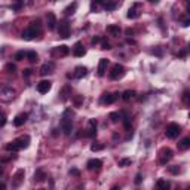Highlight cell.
Returning <instances> with one entry per match:
<instances>
[{
  "mask_svg": "<svg viewBox=\"0 0 190 190\" xmlns=\"http://www.w3.org/2000/svg\"><path fill=\"white\" fill-rule=\"evenodd\" d=\"M24 175H25L24 169H18V171L14 174V177H12V187H14V189H18V187L22 184Z\"/></svg>",
  "mask_w": 190,
  "mask_h": 190,
  "instance_id": "6",
  "label": "cell"
},
{
  "mask_svg": "<svg viewBox=\"0 0 190 190\" xmlns=\"http://www.w3.org/2000/svg\"><path fill=\"white\" fill-rule=\"evenodd\" d=\"M98 42H100V37H94V39H92V43H98Z\"/></svg>",
  "mask_w": 190,
  "mask_h": 190,
  "instance_id": "46",
  "label": "cell"
},
{
  "mask_svg": "<svg viewBox=\"0 0 190 190\" xmlns=\"http://www.w3.org/2000/svg\"><path fill=\"white\" fill-rule=\"evenodd\" d=\"M46 25L49 30H54L55 25H56V16H55L54 12H48L46 15Z\"/></svg>",
  "mask_w": 190,
  "mask_h": 190,
  "instance_id": "15",
  "label": "cell"
},
{
  "mask_svg": "<svg viewBox=\"0 0 190 190\" xmlns=\"http://www.w3.org/2000/svg\"><path fill=\"white\" fill-rule=\"evenodd\" d=\"M51 88H52V82L49 80H42L37 83V91L40 94H48L51 91Z\"/></svg>",
  "mask_w": 190,
  "mask_h": 190,
  "instance_id": "9",
  "label": "cell"
},
{
  "mask_svg": "<svg viewBox=\"0 0 190 190\" xmlns=\"http://www.w3.org/2000/svg\"><path fill=\"white\" fill-rule=\"evenodd\" d=\"M183 101H184L186 106H189V91H184V94H183Z\"/></svg>",
  "mask_w": 190,
  "mask_h": 190,
  "instance_id": "35",
  "label": "cell"
},
{
  "mask_svg": "<svg viewBox=\"0 0 190 190\" xmlns=\"http://www.w3.org/2000/svg\"><path fill=\"white\" fill-rule=\"evenodd\" d=\"M172 156H174V153H172V150L169 149V147H165V149H162V150H161V158H159V162H161V165H166V163L172 159Z\"/></svg>",
  "mask_w": 190,
  "mask_h": 190,
  "instance_id": "5",
  "label": "cell"
},
{
  "mask_svg": "<svg viewBox=\"0 0 190 190\" xmlns=\"http://www.w3.org/2000/svg\"><path fill=\"white\" fill-rule=\"evenodd\" d=\"M14 95H15V91L12 88H2V89H0V98H3L5 101L12 100Z\"/></svg>",
  "mask_w": 190,
  "mask_h": 190,
  "instance_id": "10",
  "label": "cell"
},
{
  "mask_svg": "<svg viewBox=\"0 0 190 190\" xmlns=\"http://www.w3.org/2000/svg\"><path fill=\"white\" fill-rule=\"evenodd\" d=\"M103 49H111L110 43H103Z\"/></svg>",
  "mask_w": 190,
  "mask_h": 190,
  "instance_id": "42",
  "label": "cell"
},
{
  "mask_svg": "<svg viewBox=\"0 0 190 190\" xmlns=\"http://www.w3.org/2000/svg\"><path fill=\"white\" fill-rule=\"evenodd\" d=\"M128 18H131V19H134V18H138V12H137L134 8L128 11Z\"/></svg>",
  "mask_w": 190,
  "mask_h": 190,
  "instance_id": "31",
  "label": "cell"
},
{
  "mask_svg": "<svg viewBox=\"0 0 190 190\" xmlns=\"http://www.w3.org/2000/svg\"><path fill=\"white\" fill-rule=\"evenodd\" d=\"M189 24H190L189 19H184V21H183V25H184V27H189Z\"/></svg>",
  "mask_w": 190,
  "mask_h": 190,
  "instance_id": "43",
  "label": "cell"
},
{
  "mask_svg": "<svg viewBox=\"0 0 190 190\" xmlns=\"http://www.w3.org/2000/svg\"><path fill=\"white\" fill-rule=\"evenodd\" d=\"M111 190H120V187H117V186H114V187H111Z\"/></svg>",
  "mask_w": 190,
  "mask_h": 190,
  "instance_id": "47",
  "label": "cell"
},
{
  "mask_svg": "<svg viewBox=\"0 0 190 190\" xmlns=\"http://www.w3.org/2000/svg\"><path fill=\"white\" fill-rule=\"evenodd\" d=\"M73 114L70 110H66L63 113V119H61V129L64 132V135H70L73 131Z\"/></svg>",
  "mask_w": 190,
  "mask_h": 190,
  "instance_id": "2",
  "label": "cell"
},
{
  "mask_svg": "<svg viewBox=\"0 0 190 190\" xmlns=\"http://www.w3.org/2000/svg\"><path fill=\"white\" fill-rule=\"evenodd\" d=\"M110 119H111V122H113V123L119 122V119H120V114H119V113H116V111H113V113H110Z\"/></svg>",
  "mask_w": 190,
  "mask_h": 190,
  "instance_id": "29",
  "label": "cell"
},
{
  "mask_svg": "<svg viewBox=\"0 0 190 190\" xmlns=\"http://www.w3.org/2000/svg\"><path fill=\"white\" fill-rule=\"evenodd\" d=\"M119 92H114V94H104V97L101 98V103L104 104H113L117 98H119Z\"/></svg>",
  "mask_w": 190,
  "mask_h": 190,
  "instance_id": "13",
  "label": "cell"
},
{
  "mask_svg": "<svg viewBox=\"0 0 190 190\" xmlns=\"http://www.w3.org/2000/svg\"><path fill=\"white\" fill-rule=\"evenodd\" d=\"M74 71H76V73H74V77H77V79H82L83 76H86V73H88V68L79 66V67H76V70H74Z\"/></svg>",
  "mask_w": 190,
  "mask_h": 190,
  "instance_id": "20",
  "label": "cell"
},
{
  "mask_svg": "<svg viewBox=\"0 0 190 190\" xmlns=\"http://www.w3.org/2000/svg\"><path fill=\"white\" fill-rule=\"evenodd\" d=\"M27 117H28L27 113H19V114H16L15 119H14V125L15 126H21V125H24V123L27 122Z\"/></svg>",
  "mask_w": 190,
  "mask_h": 190,
  "instance_id": "17",
  "label": "cell"
},
{
  "mask_svg": "<svg viewBox=\"0 0 190 190\" xmlns=\"http://www.w3.org/2000/svg\"><path fill=\"white\" fill-rule=\"evenodd\" d=\"M169 187H171V184L166 180H158V183H156V190H169Z\"/></svg>",
  "mask_w": 190,
  "mask_h": 190,
  "instance_id": "19",
  "label": "cell"
},
{
  "mask_svg": "<svg viewBox=\"0 0 190 190\" xmlns=\"http://www.w3.org/2000/svg\"><path fill=\"white\" fill-rule=\"evenodd\" d=\"M54 63H46V64H43L40 68V74L42 76H46V74H49V73H52L54 71Z\"/></svg>",
  "mask_w": 190,
  "mask_h": 190,
  "instance_id": "18",
  "label": "cell"
},
{
  "mask_svg": "<svg viewBox=\"0 0 190 190\" xmlns=\"http://www.w3.org/2000/svg\"><path fill=\"white\" fill-rule=\"evenodd\" d=\"M123 74H125V67L122 64H114L111 67V71H110V79L116 80V79H120Z\"/></svg>",
  "mask_w": 190,
  "mask_h": 190,
  "instance_id": "4",
  "label": "cell"
},
{
  "mask_svg": "<svg viewBox=\"0 0 190 190\" xmlns=\"http://www.w3.org/2000/svg\"><path fill=\"white\" fill-rule=\"evenodd\" d=\"M123 125H125V128L128 129V131H131V123H129V117L125 114L123 116Z\"/></svg>",
  "mask_w": 190,
  "mask_h": 190,
  "instance_id": "34",
  "label": "cell"
},
{
  "mask_svg": "<svg viewBox=\"0 0 190 190\" xmlns=\"http://www.w3.org/2000/svg\"><path fill=\"white\" fill-rule=\"evenodd\" d=\"M76 9H77V3H76V2H73V3H71V5H68L67 8H66V9H64V15H73L74 14V12H76Z\"/></svg>",
  "mask_w": 190,
  "mask_h": 190,
  "instance_id": "22",
  "label": "cell"
},
{
  "mask_svg": "<svg viewBox=\"0 0 190 190\" xmlns=\"http://www.w3.org/2000/svg\"><path fill=\"white\" fill-rule=\"evenodd\" d=\"M0 190H6V184L5 183H0Z\"/></svg>",
  "mask_w": 190,
  "mask_h": 190,
  "instance_id": "45",
  "label": "cell"
},
{
  "mask_svg": "<svg viewBox=\"0 0 190 190\" xmlns=\"http://www.w3.org/2000/svg\"><path fill=\"white\" fill-rule=\"evenodd\" d=\"M68 52H70L68 46H66V45H61V46H58V54L61 55V56H66V55H68Z\"/></svg>",
  "mask_w": 190,
  "mask_h": 190,
  "instance_id": "27",
  "label": "cell"
},
{
  "mask_svg": "<svg viewBox=\"0 0 190 190\" xmlns=\"http://www.w3.org/2000/svg\"><path fill=\"white\" fill-rule=\"evenodd\" d=\"M25 58H27L30 63H36V61H37V54H36L34 51H30V52L25 54Z\"/></svg>",
  "mask_w": 190,
  "mask_h": 190,
  "instance_id": "26",
  "label": "cell"
},
{
  "mask_svg": "<svg viewBox=\"0 0 190 190\" xmlns=\"http://www.w3.org/2000/svg\"><path fill=\"white\" fill-rule=\"evenodd\" d=\"M22 6V3H15V5H12V9H15V11H18L19 8Z\"/></svg>",
  "mask_w": 190,
  "mask_h": 190,
  "instance_id": "41",
  "label": "cell"
},
{
  "mask_svg": "<svg viewBox=\"0 0 190 190\" xmlns=\"http://www.w3.org/2000/svg\"><path fill=\"white\" fill-rule=\"evenodd\" d=\"M45 178H46V174H45V171L39 168V169H37V171L34 172V181L40 183V181H45Z\"/></svg>",
  "mask_w": 190,
  "mask_h": 190,
  "instance_id": "21",
  "label": "cell"
},
{
  "mask_svg": "<svg viewBox=\"0 0 190 190\" xmlns=\"http://www.w3.org/2000/svg\"><path fill=\"white\" fill-rule=\"evenodd\" d=\"M103 6H104V9H107V11H114L117 5H116L114 2H107V3H103Z\"/></svg>",
  "mask_w": 190,
  "mask_h": 190,
  "instance_id": "28",
  "label": "cell"
},
{
  "mask_svg": "<svg viewBox=\"0 0 190 190\" xmlns=\"http://www.w3.org/2000/svg\"><path fill=\"white\" fill-rule=\"evenodd\" d=\"M180 132H181V126L178 123H169L166 126L165 135L168 137V138H171V140H174V138H177V137L180 135Z\"/></svg>",
  "mask_w": 190,
  "mask_h": 190,
  "instance_id": "3",
  "label": "cell"
},
{
  "mask_svg": "<svg viewBox=\"0 0 190 190\" xmlns=\"http://www.w3.org/2000/svg\"><path fill=\"white\" fill-rule=\"evenodd\" d=\"M107 67H109V59L107 58H101L100 63H98V76H104L106 71H107Z\"/></svg>",
  "mask_w": 190,
  "mask_h": 190,
  "instance_id": "11",
  "label": "cell"
},
{
  "mask_svg": "<svg viewBox=\"0 0 190 190\" xmlns=\"http://www.w3.org/2000/svg\"><path fill=\"white\" fill-rule=\"evenodd\" d=\"M70 174H71V175H76V177H79V174H80V172H79L77 169H70Z\"/></svg>",
  "mask_w": 190,
  "mask_h": 190,
  "instance_id": "40",
  "label": "cell"
},
{
  "mask_svg": "<svg viewBox=\"0 0 190 190\" xmlns=\"http://www.w3.org/2000/svg\"><path fill=\"white\" fill-rule=\"evenodd\" d=\"M168 171H169L171 174H178V172H180V168H178V166H169Z\"/></svg>",
  "mask_w": 190,
  "mask_h": 190,
  "instance_id": "36",
  "label": "cell"
},
{
  "mask_svg": "<svg viewBox=\"0 0 190 190\" xmlns=\"http://www.w3.org/2000/svg\"><path fill=\"white\" fill-rule=\"evenodd\" d=\"M131 162H132L131 159H120V161L117 162V165H119V166H128V165H131Z\"/></svg>",
  "mask_w": 190,
  "mask_h": 190,
  "instance_id": "33",
  "label": "cell"
},
{
  "mask_svg": "<svg viewBox=\"0 0 190 190\" xmlns=\"http://www.w3.org/2000/svg\"><path fill=\"white\" fill-rule=\"evenodd\" d=\"M30 146V137L28 135H22L19 138H16L14 141H11L9 144H6L5 149L8 151H18V150H22V149H27Z\"/></svg>",
  "mask_w": 190,
  "mask_h": 190,
  "instance_id": "1",
  "label": "cell"
},
{
  "mask_svg": "<svg viewBox=\"0 0 190 190\" xmlns=\"http://www.w3.org/2000/svg\"><path fill=\"white\" fill-rule=\"evenodd\" d=\"M103 149H104V146L100 144V143H94V144L91 146V150H92V151H100V150H103Z\"/></svg>",
  "mask_w": 190,
  "mask_h": 190,
  "instance_id": "30",
  "label": "cell"
},
{
  "mask_svg": "<svg viewBox=\"0 0 190 190\" xmlns=\"http://www.w3.org/2000/svg\"><path fill=\"white\" fill-rule=\"evenodd\" d=\"M6 70H8V71H11V73H14L15 70H16V67H15V64H6Z\"/></svg>",
  "mask_w": 190,
  "mask_h": 190,
  "instance_id": "37",
  "label": "cell"
},
{
  "mask_svg": "<svg viewBox=\"0 0 190 190\" xmlns=\"http://www.w3.org/2000/svg\"><path fill=\"white\" fill-rule=\"evenodd\" d=\"M85 48H83V43L82 42H76L74 46H73V55L74 56H83L85 55Z\"/></svg>",
  "mask_w": 190,
  "mask_h": 190,
  "instance_id": "14",
  "label": "cell"
},
{
  "mask_svg": "<svg viewBox=\"0 0 190 190\" xmlns=\"http://www.w3.org/2000/svg\"><path fill=\"white\" fill-rule=\"evenodd\" d=\"M88 137H95L97 135V120L95 119H89V123H88V132H86Z\"/></svg>",
  "mask_w": 190,
  "mask_h": 190,
  "instance_id": "16",
  "label": "cell"
},
{
  "mask_svg": "<svg viewBox=\"0 0 190 190\" xmlns=\"http://www.w3.org/2000/svg\"><path fill=\"white\" fill-rule=\"evenodd\" d=\"M25 54H27V52H24V51H19V52H16V54H15V59H16V61H21V59H24V58H25Z\"/></svg>",
  "mask_w": 190,
  "mask_h": 190,
  "instance_id": "32",
  "label": "cell"
},
{
  "mask_svg": "<svg viewBox=\"0 0 190 190\" xmlns=\"http://www.w3.org/2000/svg\"><path fill=\"white\" fill-rule=\"evenodd\" d=\"M5 123H6V116H5V114H0V128L5 126Z\"/></svg>",
  "mask_w": 190,
  "mask_h": 190,
  "instance_id": "38",
  "label": "cell"
},
{
  "mask_svg": "<svg viewBox=\"0 0 190 190\" xmlns=\"http://www.w3.org/2000/svg\"><path fill=\"white\" fill-rule=\"evenodd\" d=\"M30 74H31V70H24V76H30Z\"/></svg>",
  "mask_w": 190,
  "mask_h": 190,
  "instance_id": "44",
  "label": "cell"
},
{
  "mask_svg": "<svg viewBox=\"0 0 190 190\" xmlns=\"http://www.w3.org/2000/svg\"><path fill=\"white\" fill-rule=\"evenodd\" d=\"M141 180H143L141 174H137V177H135V184H140V183H141Z\"/></svg>",
  "mask_w": 190,
  "mask_h": 190,
  "instance_id": "39",
  "label": "cell"
},
{
  "mask_svg": "<svg viewBox=\"0 0 190 190\" xmlns=\"http://www.w3.org/2000/svg\"><path fill=\"white\" fill-rule=\"evenodd\" d=\"M86 166H88V169H91V171H100L101 166H103V162H101L100 159H89L88 163H86Z\"/></svg>",
  "mask_w": 190,
  "mask_h": 190,
  "instance_id": "12",
  "label": "cell"
},
{
  "mask_svg": "<svg viewBox=\"0 0 190 190\" xmlns=\"http://www.w3.org/2000/svg\"><path fill=\"white\" fill-rule=\"evenodd\" d=\"M107 33H110L111 36H119L120 27L119 25H107Z\"/></svg>",
  "mask_w": 190,
  "mask_h": 190,
  "instance_id": "24",
  "label": "cell"
},
{
  "mask_svg": "<svg viewBox=\"0 0 190 190\" xmlns=\"http://www.w3.org/2000/svg\"><path fill=\"white\" fill-rule=\"evenodd\" d=\"M135 94H137L135 91H129V89H128V91H125V92L122 94V98L125 100V101H129V100L135 98Z\"/></svg>",
  "mask_w": 190,
  "mask_h": 190,
  "instance_id": "25",
  "label": "cell"
},
{
  "mask_svg": "<svg viewBox=\"0 0 190 190\" xmlns=\"http://www.w3.org/2000/svg\"><path fill=\"white\" fill-rule=\"evenodd\" d=\"M189 147H190V138H189V137L183 138V140L178 143V149H180V150H187Z\"/></svg>",
  "mask_w": 190,
  "mask_h": 190,
  "instance_id": "23",
  "label": "cell"
},
{
  "mask_svg": "<svg viewBox=\"0 0 190 190\" xmlns=\"http://www.w3.org/2000/svg\"><path fill=\"white\" fill-rule=\"evenodd\" d=\"M58 34L63 37V39H67L70 36V24L67 21H61L58 24Z\"/></svg>",
  "mask_w": 190,
  "mask_h": 190,
  "instance_id": "7",
  "label": "cell"
},
{
  "mask_svg": "<svg viewBox=\"0 0 190 190\" xmlns=\"http://www.w3.org/2000/svg\"><path fill=\"white\" fill-rule=\"evenodd\" d=\"M37 34H39V30L34 27V25H31V27L25 28V30L22 31V39H24V40H33Z\"/></svg>",
  "mask_w": 190,
  "mask_h": 190,
  "instance_id": "8",
  "label": "cell"
}]
</instances>
